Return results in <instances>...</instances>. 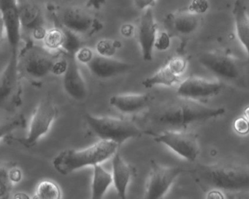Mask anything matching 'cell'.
<instances>
[{
  "instance_id": "cell-7",
  "label": "cell",
  "mask_w": 249,
  "mask_h": 199,
  "mask_svg": "<svg viewBox=\"0 0 249 199\" xmlns=\"http://www.w3.org/2000/svg\"><path fill=\"white\" fill-rule=\"evenodd\" d=\"M56 61L50 50L28 44L18 56L20 73L30 80L43 79L52 73V67Z\"/></svg>"
},
{
  "instance_id": "cell-30",
  "label": "cell",
  "mask_w": 249,
  "mask_h": 199,
  "mask_svg": "<svg viewBox=\"0 0 249 199\" xmlns=\"http://www.w3.org/2000/svg\"><path fill=\"white\" fill-rule=\"evenodd\" d=\"M170 46V37L166 32L157 33L154 43V49L160 51L167 50Z\"/></svg>"
},
{
  "instance_id": "cell-24",
  "label": "cell",
  "mask_w": 249,
  "mask_h": 199,
  "mask_svg": "<svg viewBox=\"0 0 249 199\" xmlns=\"http://www.w3.org/2000/svg\"><path fill=\"white\" fill-rule=\"evenodd\" d=\"M65 40V30L63 27H54L48 30L43 38V46L49 50L62 49Z\"/></svg>"
},
{
  "instance_id": "cell-8",
  "label": "cell",
  "mask_w": 249,
  "mask_h": 199,
  "mask_svg": "<svg viewBox=\"0 0 249 199\" xmlns=\"http://www.w3.org/2000/svg\"><path fill=\"white\" fill-rule=\"evenodd\" d=\"M154 140L164 144L182 158L193 162L199 154L197 136L192 132L166 130L155 137Z\"/></svg>"
},
{
  "instance_id": "cell-11",
  "label": "cell",
  "mask_w": 249,
  "mask_h": 199,
  "mask_svg": "<svg viewBox=\"0 0 249 199\" xmlns=\"http://www.w3.org/2000/svg\"><path fill=\"white\" fill-rule=\"evenodd\" d=\"M151 172L144 198L158 199L164 197L176 179L184 169L180 167H164L151 162Z\"/></svg>"
},
{
  "instance_id": "cell-31",
  "label": "cell",
  "mask_w": 249,
  "mask_h": 199,
  "mask_svg": "<svg viewBox=\"0 0 249 199\" xmlns=\"http://www.w3.org/2000/svg\"><path fill=\"white\" fill-rule=\"evenodd\" d=\"M187 9L194 14L201 16L209 9V2L208 0H192Z\"/></svg>"
},
{
  "instance_id": "cell-20",
  "label": "cell",
  "mask_w": 249,
  "mask_h": 199,
  "mask_svg": "<svg viewBox=\"0 0 249 199\" xmlns=\"http://www.w3.org/2000/svg\"><path fill=\"white\" fill-rule=\"evenodd\" d=\"M112 176L118 196L121 199H126V189L131 178V169L119 152L113 155Z\"/></svg>"
},
{
  "instance_id": "cell-32",
  "label": "cell",
  "mask_w": 249,
  "mask_h": 199,
  "mask_svg": "<svg viewBox=\"0 0 249 199\" xmlns=\"http://www.w3.org/2000/svg\"><path fill=\"white\" fill-rule=\"evenodd\" d=\"M167 64L179 76L185 72L187 66V61L182 56H175Z\"/></svg>"
},
{
  "instance_id": "cell-2",
  "label": "cell",
  "mask_w": 249,
  "mask_h": 199,
  "mask_svg": "<svg viewBox=\"0 0 249 199\" xmlns=\"http://www.w3.org/2000/svg\"><path fill=\"white\" fill-rule=\"evenodd\" d=\"M119 147L113 141L100 139L85 149L61 151L53 158L52 164L59 174L68 175L79 168L104 162L115 155Z\"/></svg>"
},
{
  "instance_id": "cell-29",
  "label": "cell",
  "mask_w": 249,
  "mask_h": 199,
  "mask_svg": "<svg viewBox=\"0 0 249 199\" xmlns=\"http://www.w3.org/2000/svg\"><path fill=\"white\" fill-rule=\"evenodd\" d=\"M65 40L62 49L66 50L68 53H75V52L81 48V41H80L79 37H78V34L69 31L66 29H65Z\"/></svg>"
},
{
  "instance_id": "cell-35",
  "label": "cell",
  "mask_w": 249,
  "mask_h": 199,
  "mask_svg": "<svg viewBox=\"0 0 249 199\" xmlns=\"http://www.w3.org/2000/svg\"><path fill=\"white\" fill-rule=\"evenodd\" d=\"M68 62L65 59L56 60L53 64L52 73L55 75H64L68 69Z\"/></svg>"
},
{
  "instance_id": "cell-12",
  "label": "cell",
  "mask_w": 249,
  "mask_h": 199,
  "mask_svg": "<svg viewBox=\"0 0 249 199\" xmlns=\"http://www.w3.org/2000/svg\"><path fill=\"white\" fill-rule=\"evenodd\" d=\"M21 31L36 40H43L47 29L41 8L32 0H17Z\"/></svg>"
},
{
  "instance_id": "cell-16",
  "label": "cell",
  "mask_w": 249,
  "mask_h": 199,
  "mask_svg": "<svg viewBox=\"0 0 249 199\" xmlns=\"http://www.w3.org/2000/svg\"><path fill=\"white\" fill-rule=\"evenodd\" d=\"M87 65L94 76L101 79H107L122 75L129 72L133 67L131 64L99 54H94L93 59Z\"/></svg>"
},
{
  "instance_id": "cell-15",
  "label": "cell",
  "mask_w": 249,
  "mask_h": 199,
  "mask_svg": "<svg viewBox=\"0 0 249 199\" xmlns=\"http://www.w3.org/2000/svg\"><path fill=\"white\" fill-rule=\"evenodd\" d=\"M157 24L154 19V14L151 8H147L140 20L138 27V37L145 61H151L157 34Z\"/></svg>"
},
{
  "instance_id": "cell-14",
  "label": "cell",
  "mask_w": 249,
  "mask_h": 199,
  "mask_svg": "<svg viewBox=\"0 0 249 199\" xmlns=\"http://www.w3.org/2000/svg\"><path fill=\"white\" fill-rule=\"evenodd\" d=\"M224 85L218 81H210L200 77L192 76L186 78L177 90L178 97L196 100L211 98L218 95Z\"/></svg>"
},
{
  "instance_id": "cell-26",
  "label": "cell",
  "mask_w": 249,
  "mask_h": 199,
  "mask_svg": "<svg viewBox=\"0 0 249 199\" xmlns=\"http://www.w3.org/2000/svg\"><path fill=\"white\" fill-rule=\"evenodd\" d=\"M11 167L3 163H0V199H9L11 197L14 184L10 176Z\"/></svg>"
},
{
  "instance_id": "cell-21",
  "label": "cell",
  "mask_w": 249,
  "mask_h": 199,
  "mask_svg": "<svg viewBox=\"0 0 249 199\" xmlns=\"http://www.w3.org/2000/svg\"><path fill=\"white\" fill-rule=\"evenodd\" d=\"M172 24L176 31L182 34L195 33L201 24V16L191 12L186 8L180 10L172 17Z\"/></svg>"
},
{
  "instance_id": "cell-17",
  "label": "cell",
  "mask_w": 249,
  "mask_h": 199,
  "mask_svg": "<svg viewBox=\"0 0 249 199\" xmlns=\"http://www.w3.org/2000/svg\"><path fill=\"white\" fill-rule=\"evenodd\" d=\"M63 85L67 94L74 100L82 101L87 97V85L75 59H71L68 62V69L64 75Z\"/></svg>"
},
{
  "instance_id": "cell-4",
  "label": "cell",
  "mask_w": 249,
  "mask_h": 199,
  "mask_svg": "<svg viewBox=\"0 0 249 199\" xmlns=\"http://www.w3.org/2000/svg\"><path fill=\"white\" fill-rule=\"evenodd\" d=\"M85 119L91 130L100 139L113 141L119 146L127 139L142 135V131L129 120L97 117L89 113H86Z\"/></svg>"
},
{
  "instance_id": "cell-40",
  "label": "cell",
  "mask_w": 249,
  "mask_h": 199,
  "mask_svg": "<svg viewBox=\"0 0 249 199\" xmlns=\"http://www.w3.org/2000/svg\"><path fill=\"white\" fill-rule=\"evenodd\" d=\"M207 198L208 199H224V196L220 192L213 190V191L208 193Z\"/></svg>"
},
{
  "instance_id": "cell-39",
  "label": "cell",
  "mask_w": 249,
  "mask_h": 199,
  "mask_svg": "<svg viewBox=\"0 0 249 199\" xmlns=\"http://www.w3.org/2000/svg\"><path fill=\"white\" fill-rule=\"evenodd\" d=\"M106 2V0H89L87 4V8H93L99 10Z\"/></svg>"
},
{
  "instance_id": "cell-38",
  "label": "cell",
  "mask_w": 249,
  "mask_h": 199,
  "mask_svg": "<svg viewBox=\"0 0 249 199\" xmlns=\"http://www.w3.org/2000/svg\"><path fill=\"white\" fill-rule=\"evenodd\" d=\"M135 27L130 24H124L121 29V33L122 35L124 37H127V38L132 37L135 34Z\"/></svg>"
},
{
  "instance_id": "cell-23",
  "label": "cell",
  "mask_w": 249,
  "mask_h": 199,
  "mask_svg": "<svg viewBox=\"0 0 249 199\" xmlns=\"http://www.w3.org/2000/svg\"><path fill=\"white\" fill-rule=\"evenodd\" d=\"M113 182V176L107 172L100 164L94 166L91 198L100 199L106 194L108 187Z\"/></svg>"
},
{
  "instance_id": "cell-33",
  "label": "cell",
  "mask_w": 249,
  "mask_h": 199,
  "mask_svg": "<svg viewBox=\"0 0 249 199\" xmlns=\"http://www.w3.org/2000/svg\"><path fill=\"white\" fill-rule=\"evenodd\" d=\"M94 53L89 48H80L75 53V58L80 63L87 65L94 57Z\"/></svg>"
},
{
  "instance_id": "cell-22",
  "label": "cell",
  "mask_w": 249,
  "mask_h": 199,
  "mask_svg": "<svg viewBox=\"0 0 249 199\" xmlns=\"http://www.w3.org/2000/svg\"><path fill=\"white\" fill-rule=\"evenodd\" d=\"M180 77L167 63V65L159 69L154 75L145 78L142 81V85L145 88H151L157 85L172 86L178 82Z\"/></svg>"
},
{
  "instance_id": "cell-19",
  "label": "cell",
  "mask_w": 249,
  "mask_h": 199,
  "mask_svg": "<svg viewBox=\"0 0 249 199\" xmlns=\"http://www.w3.org/2000/svg\"><path fill=\"white\" fill-rule=\"evenodd\" d=\"M245 0H234L232 16L236 34L247 53L249 60V15Z\"/></svg>"
},
{
  "instance_id": "cell-18",
  "label": "cell",
  "mask_w": 249,
  "mask_h": 199,
  "mask_svg": "<svg viewBox=\"0 0 249 199\" xmlns=\"http://www.w3.org/2000/svg\"><path fill=\"white\" fill-rule=\"evenodd\" d=\"M153 97L148 94H123L110 97V104L125 114H132L149 105Z\"/></svg>"
},
{
  "instance_id": "cell-10",
  "label": "cell",
  "mask_w": 249,
  "mask_h": 199,
  "mask_svg": "<svg viewBox=\"0 0 249 199\" xmlns=\"http://www.w3.org/2000/svg\"><path fill=\"white\" fill-rule=\"evenodd\" d=\"M62 27L78 35H91L103 28V24L89 12L80 7H68L61 16Z\"/></svg>"
},
{
  "instance_id": "cell-13",
  "label": "cell",
  "mask_w": 249,
  "mask_h": 199,
  "mask_svg": "<svg viewBox=\"0 0 249 199\" xmlns=\"http://www.w3.org/2000/svg\"><path fill=\"white\" fill-rule=\"evenodd\" d=\"M0 15L4 21L11 53H20L22 31L17 0H0Z\"/></svg>"
},
{
  "instance_id": "cell-6",
  "label": "cell",
  "mask_w": 249,
  "mask_h": 199,
  "mask_svg": "<svg viewBox=\"0 0 249 199\" xmlns=\"http://www.w3.org/2000/svg\"><path fill=\"white\" fill-rule=\"evenodd\" d=\"M59 110L54 101L49 97H45L36 107L30 119L28 132L24 138H13L27 148L36 145L50 130L56 120Z\"/></svg>"
},
{
  "instance_id": "cell-34",
  "label": "cell",
  "mask_w": 249,
  "mask_h": 199,
  "mask_svg": "<svg viewBox=\"0 0 249 199\" xmlns=\"http://www.w3.org/2000/svg\"><path fill=\"white\" fill-rule=\"evenodd\" d=\"M233 127L239 134L246 135L249 133V121L244 116L237 117L233 123Z\"/></svg>"
},
{
  "instance_id": "cell-27",
  "label": "cell",
  "mask_w": 249,
  "mask_h": 199,
  "mask_svg": "<svg viewBox=\"0 0 249 199\" xmlns=\"http://www.w3.org/2000/svg\"><path fill=\"white\" fill-rule=\"evenodd\" d=\"M24 123L22 116L0 117V139L22 126Z\"/></svg>"
},
{
  "instance_id": "cell-1",
  "label": "cell",
  "mask_w": 249,
  "mask_h": 199,
  "mask_svg": "<svg viewBox=\"0 0 249 199\" xmlns=\"http://www.w3.org/2000/svg\"><path fill=\"white\" fill-rule=\"evenodd\" d=\"M225 112L222 107H208L196 100L178 97L157 107L150 117L158 126L177 128L217 118Z\"/></svg>"
},
{
  "instance_id": "cell-9",
  "label": "cell",
  "mask_w": 249,
  "mask_h": 199,
  "mask_svg": "<svg viewBox=\"0 0 249 199\" xmlns=\"http://www.w3.org/2000/svg\"><path fill=\"white\" fill-rule=\"evenodd\" d=\"M199 63L216 76L227 80L237 79L240 75L238 61L227 51L204 52L198 57Z\"/></svg>"
},
{
  "instance_id": "cell-3",
  "label": "cell",
  "mask_w": 249,
  "mask_h": 199,
  "mask_svg": "<svg viewBox=\"0 0 249 199\" xmlns=\"http://www.w3.org/2000/svg\"><path fill=\"white\" fill-rule=\"evenodd\" d=\"M196 173L205 184L218 190H249V166L234 164L202 165L198 167Z\"/></svg>"
},
{
  "instance_id": "cell-41",
  "label": "cell",
  "mask_w": 249,
  "mask_h": 199,
  "mask_svg": "<svg viewBox=\"0 0 249 199\" xmlns=\"http://www.w3.org/2000/svg\"><path fill=\"white\" fill-rule=\"evenodd\" d=\"M5 34V28L4 25V21L2 17L0 15V42L2 41L4 35Z\"/></svg>"
},
{
  "instance_id": "cell-36",
  "label": "cell",
  "mask_w": 249,
  "mask_h": 199,
  "mask_svg": "<svg viewBox=\"0 0 249 199\" xmlns=\"http://www.w3.org/2000/svg\"><path fill=\"white\" fill-rule=\"evenodd\" d=\"M133 2L138 9L142 11L152 6L155 3L156 0H133Z\"/></svg>"
},
{
  "instance_id": "cell-42",
  "label": "cell",
  "mask_w": 249,
  "mask_h": 199,
  "mask_svg": "<svg viewBox=\"0 0 249 199\" xmlns=\"http://www.w3.org/2000/svg\"><path fill=\"white\" fill-rule=\"evenodd\" d=\"M244 117L249 121V106L245 109Z\"/></svg>"
},
{
  "instance_id": "cell-37",
  "label": "cell",
  "mask_w": 249,
  "mask_h": 199,
  "mask_svg": "<svg viewBox=\"0 0 249 199\" xmlns=\"http://www.w3.org/2000/svg\"><path fill=\"white\" fill-rule=\"evenodd\" d=\"M10 176H11V180L14 184L19 182L22 179V173L20 168H17V167H11Z\"/></svg>"
},
{
  "instance_id": "cell-28",
  "label": "cell",
  "mask_w": 249,
  "mask_h": 199,
  "mask_svg": "<svg viewBox=\"0 0 249 199\" xmlns=\"http://www.w3.org/2000/svg\"><path fill=\"white\" fill-rule=\"evenodd\" d=\"M121 42L117 40H100L96 46L97 53L100 56L111 57L116 53V50L121 47Z\"/></svg>"
},
{
  "instance_id": "cell-5",
  "label": "cell",
  "mask_w": 249,
  "mask_h": 199,
  "mask_svg": "<svg viewBox=\"0 0 249 199\" xmlns=\"http://www.w3.org/2000/svg\"><path fill=\"white\" fill-rule=\"evenodd\" d=\"M19 53H11L9 61L0 73V110H11L22 102Z\"/></svg>"
},
{
  "instance_id": "cell-25",
  "label": "cell",
  "mask_w": 249,
  "mask_h": 199,
  "mask_svg": "<svg viewBox=\"0 0 249 199\" xmlns=\"http://www.w3.org/2000/svg\"><path fill=\"white\" fill-rule=\"evenodd\" d=\"M62 196L59 185L51 180H43L38 183L34 198L41 199H58Z\"/></svg>"
}]
</instances>
